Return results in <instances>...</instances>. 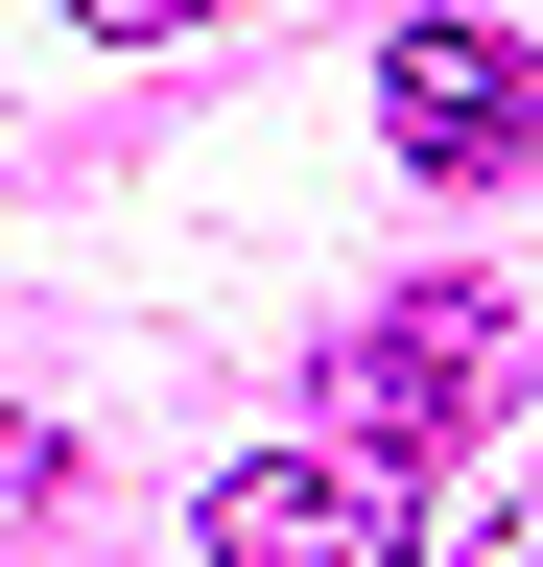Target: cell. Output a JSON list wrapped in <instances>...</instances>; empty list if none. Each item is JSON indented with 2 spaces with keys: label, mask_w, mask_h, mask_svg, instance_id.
Listing matches in <instances>:
<instances>
[{
  "label": "cell",
  "mask_w": 543,
  "mask_h": 567,
  "mask_svg": "<svg viewBox=\"0 0 543 567\" xmlns=\"http://www.w3.org/2000/svg\"><path fill=\"white\" fill-rule=\"evenodd\" d=\"M497 379H520L497 284H401V308H355V354H331V402H355L378 473H449L472 425H497Z\"/></svg>",
  "instance_id": "6da1fadb"
},
{
  "label": "cell",
  "mask_w": 543,
  "mask_h": 567,
  "mask_svg": "<svg viewBox=\"0 0 543 567\" xmlns=\"http://www.w3.org/2000/svg\"><path fill=\"white\" fill-rule=\"evenodd\" d=\"M189 520H213V567H426V473H378V450H237Z\"/></svg>",
  "instance_id": "7a4b0ae2"
},
{
  "label": "cell",
  "mask_w": 543,
  "mask_h": 567,
  "mask_svg": "<svg viewBox=\"0 0 543 567\" xmlns=\"http://www.w3.org/2000/svg\"><path fill=\"white\" fill-rule=\"evenodd\" d=\"M378 142L401 166H543V48H497V24H378Z\"/></svg>",
  "instance_id": "3957f363"
},
{
  "label": "cell",
  "mask_w": 543,
  "mask_h": 567,
  "mask_svg": "<svg viewBox=\"0 0 543 567\" xmlns=\"http://www.w3.org/2000/svg\"><path fill=\"white\" fill-rule=\"evenodd\" d=\"M449 567H543V473H520V496H497V520H472Z\"/></svg>",
  "instance_id": "277c9868"
},
{
  "label": "cell",
  "mask_w": 543,
  "mask_h": 567,
  "mask_svg": "<svg viewBox=\"0 0 543 567\" xmlns=\"http://www.w3.org/2000/svg\"><path fill=\"white\" fill-rule=\"evenodd\" d=\"M72 24H95V48H166V24H213V0H72Z\"/></svg>",
  "instance_id": "5b68a950"
}]
</instances>
